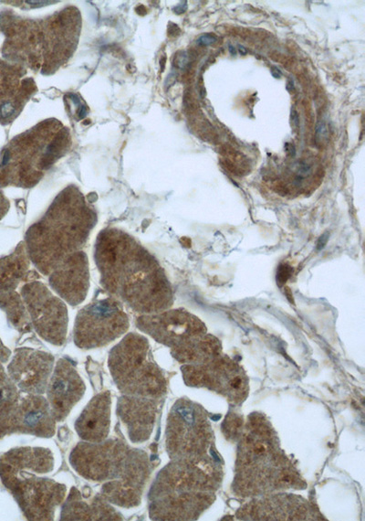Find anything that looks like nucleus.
Segmentation results:
<instances>
[{
    "instance_id": "f257e3e1",
    "label": "nucleus",
    "mask_w": 365,
    "mask_h": 521,
    "mask_svg": "<svg viewBox=\"0 0 365 521\" xmlns=\"http://www.w3.org/2000/svg\"><path fill=\"white\" fill-rule=\"evenodd\" d=\"M94 260L102 288L132 311L151 314L172 304V287L159 261L127 232L102 229L95 241Z\"/></svg>"
},
{
    "instance_id": "f03ea898",
    "label": "nucleus",
    "mask_w": 365,
    "mask_h": 521,
    "mask_svg": "<svg viewBox=\"0 0 365 521\" xmlns=\"http://www.w3.org/2000/svg\"><path fill=\"white\" fill-rule=\"evenodd\" d=\"M69 463L83 478L103 483L99 494L123 508L139 505L151 474L146 452L120 439L80 441L71 451Z\"/></svg>"
},
{
    "instance_id": "7ed1b4c3",
    "label": "nucleus",
    "mask_w": 365,
    "mask_h": 521,
    "mask_svg": "<svg viewBox=\"0 0 365 521\" xmlns=\"http://www.w3.org/2000/svg\"><path fill=\"white\" fill-rule=\"evenodd\" d=\"M97 221V212L80 191L68 186L27 229L24 242L30 261L48 276L68 256L81 250Z\"/></svg>"
},
{
    "instance_id": "20e7f679",
    "label": "nucleus",
    "mask_w": 365,
    "mask_h": 521,
    "mask_svg": "<svg viewBox=\"0 0 365 521\" xmlns=\"http://www.w3.org/2000/svg\"><path fill=\"white\" fill-rule=\"evenodd\" d=\"M233 491L256 497L285 489H304L306 483L280 449L277 435L261 414L252 413L239 438Z\"/></svg>"
},
{
    "instance_id": "39448f33",
    "label": "nucleus",
    "mask_w": 365,
    "mask_h": 521,
    "mask_svg": "<svg viewBox=\"0 0 365 521\" xmlns=\"http://www.w3.org/2000/svg\"><path fill=\"white\" fill-rule=\"evenodd\" d=\"M223 472L208 454L173 459L156 475L148 493L152 520H195L215 499Z\"/></svg>"
},
{
    "instance_id": "423d86ee",
    "label": "nucleus",
    "mask_w": 365,
    "mask_h": 521,
    "mask_svg": "<svg viewBox=\"0 0 365 521\" xmlns=\"http://www.w3.org/2000/svg\"><path fill=\"white\" fill-rule=\"evenodd\" d=\"M108 367L122 394L160 399L166 393V377L151 356L148 339L140 334H127L110 349Z\"/></svg>"
},
{
    "instance_id": "0eeeda50",
    "label": "nucleus",
    "mask_w": 365,
    "mask_h": 521,
    "mask_svg": "<svg viewBox=\"0 0 365 521\" xmlns=\"http://www.w3.org/2000/svg\"><path fill=\"white\" fill-rule=\"evenodd\" d=\"M213 441V430L203 408L188 399H177L168 414L165 431L171 460L203 457L212 448Z\"/></svg>"
},
{
    "instance_id": "6e6552de",
    "label": "nucleus",
    "mask_w": 365,
    "mask_h": 521,
    "mask_svg": "<svg viewBox=\"0 0 365 521\" xmlns=\"http://www.w3.org/2000/svg\"><path fill=\"white\" fill-rule=\"evenodd\" d=\"M0 478L28 520H53L56 508L64 502L65 484L38 477L33 472L0 463Z\"/></svg>"
},
{
    "instance_id": "1a4fd4ad",
    "label": "nucleus",
    "mask_w": 365,
    "mask_h": 521,
    "mask_svg": "<svg viewBox=\"0 0 365 521\" xmlns=\"http://www.w3.org/2000/svg\"><path fill=\"white\" fill-rule=\"evenodd\" d=\"M129 327L121 302L112 296L96 299L77 314L73 340L80 349L102 347L124 335Z\"/></svg>"
},
{
    "instance_id": "9d476101",
    "label": "nucleus",
    "mask_w": 365,
    "mask_h": 521,
    "mask_svg": "<svg viewBox=\"0 0 365 521\" xmlns=\"http://www.w3.org/2000/svg\"><path fill=\"white\" fill-rule=\"evenodd\" d=\"M181 369L187 386L206 388L233 404L242 403L248 395V377L243 368L226 356L220 354L201 364L182 365Z\"/></svg>"
},
{
    "instance_id": "9b49d317",
    "label": "nucleus",
    "mask_w": 365,
    "mask_h": 521,
    "mask_svg": "<svg viewBox=\"0 0 365 521\" xmlns=\"http://www.w3.org/2000/svg\"><path fill=\"white\" fill-rule=\"evenodd\" d=\"M32 326L45 341L62 346L67 338L68 315L63 300L41 282L30 281L20 290Z\"/></svg>"
},
{
    "instance_id": "f8f14e48",
    "label": "nucleus",
    "mask_w": 365,
    "mask_h": 521,
    "mask_svg": "<svg viewBox=\"0 0 365 521\" xmlns=\"http://www.w3.org/2000/svg\"><path fill=\"white\" fill-rule=\"evenodd\" d=\"M135 324L139 330L170 347L172 356L194 337L205 334L204 324L183 309L141 314L136 318Z\"/></svg>"
},
{
    "instance_id": "ddd939ff",
    "label": "nucleus",
    "mask_w": 365,
    "mask_h": 521,
    "mask_svg": "<svg viewBox=\"0 0 365 521\" xmlns=\"http://www.w3.org/2000/svg\"><path fill=\"white\" fill-rule=\"evenodd\" d=\"M242 520H318L321 516L305 498L291 494H267L253 497L241 506Z\"/></svg>"
},
{
    "instance_id": "4468645a",
    "label": "nucleus",
    "mask_w": 365,
    "mask_h": 521,
    "mask_svg": "<svg viewBox=\"0 0 365 521\" xmlns=\"http://www.w3.org/2000/svg\"><path fill=\"white\" fill-rule=\"evenodd\" d=\"M54 361L48 352L17 348L7 366V374L20 391L42 395L47 389Z\"/></svg>"
},
{
    "instance_id": "2eb2a0df",
    "label": "nucleus",
    "mask_w": 365,
    "mask_h": 521,
    "mask_svg": "<svg viewBox=\"0 0 365 521\" xmlns=\"http://www.w3.org/2000/svg\"><path fill=\"white\" fill-rule=\"evenodd\" d=\"M46 390L52 415L56 421H61L81 399L86 386L73 364L67 358H60Z\"/></svg>"
},
{
    "instance_id": "dca6fc26",
    "label": "nucleus",
    "mask_w": 365,
    "mask_h": 521,
    "mask_svg": "<svg viewBox=\"0 0 365 521\" xmlns=\"http://www.w3.org/2000/svg\"><path fill=\"white\" fill-rule=\"evenodd\" d=\"M48 283L58 296L72 306L81 303L89 288V260L85 251L68 256L49 274Z\"/></svg>"
},
{
    "instance_id": "f3484780",
    "label": "nucleus",
    "mask_w": 365,
    "mask_h": 521,
    "mask_svg": "<svg viewBox=\"0 0 365 521\" xmlns=\"http://www.w3.org/2000/svg\"><path fill=\"white\" fill-rule=\"evenodd\" d=\"M157 410L158 399L125 394L119 398L116 409L133 443H141L150 439Z\"/></svg>"
},
{
    "instance_id": "a211bd4d",
    "label": "nucleus",
    "mask_w": 365,
    "mask_h": 521,
    "mask_svg": "<svg viewBox=\"0 0 365 521\" xmlns=\"http://www.w3.org/2000/svg\"><path fill=\"white\" fill-rule=\"evenodd\" d=\"M56 420L49 403L40 394L20 396L14 419L12 433L29 434L40 438L54 435Z\"/></svg>"
},
{
    "instance_id": "6ab92c4d",
    "label": "nucleus",
    "mask_w": 365,
    "mask_h": 521,
    "mask_svg": "<svg viewBox=\"0 0 365 521\" xmlns=\"http://www.w3.org/2000/svg\"><path fill=\"white\" fill-rule=\"evenodd\" d=\"M110 391L95 395L75 421V430L79 438L89 442L106 440L110 433Z\"/></svg>"
},
{
    "instance_id": "aec40b11",
    "label": "nucleus",
    "mask_w": 365,
    "mask_h": 521,
    "mask_svg": "<svg viewBox=\"0 0 365 521\" xmlns=\"http://www.w3.org/2000/svg\"><path fill=\"white\" fill-rule=\"evenodd\" d=\"M122 519V515L100 494L85 499V495L76 487L71 488L62 505L60 513V520L65 521H117Z\"/></svg>"
},
{
    "instance_id": "412c9836",
    "label": "nucleus",
    "mask_w": 365,
    "mask_h": 521,
    "mask_svg": "<svg viewBox=\"0 0 365 521\" xmlns=\"http://www.w3.org/2000/svg\"><path fill=\"white\" fill-rule=\"evenodd\" d=\"M0 463L18 470H27L36 474L49 473L54 468V456L43 447H17L0 457Z\"/></svg>"
},
{
    "instance_id": "4be33fe9",
    "label": "nucleus",
    "mask_w": 365,
    "mask_h": 521,
    "mask_svg": "<svg viewBox=\"0 0 365 521\" xmlns=\"http://www.w3.org/2000/svg\"><path fill=\"white\" fill-rule=\"evenodd\" d=\"M29 266L26 244L21 241L12 253L0 258V292L16 291L21 282H26L34 273L29 271Z\"/></svg>"
},
{
    "instance_id": "5701e85b",
    "label": "nucleus",
    "mask_w": 365,
    "mask_h": 521,
    "mask_svg": "<svg viewBox=\"0 0 365 521\" xmlns=\"http://www.w3.org/2000/svg\"><path fill=\"white\" fill-rule=\"evenodd\" d=\"M23 89L19 90L16 69L0 62V122H10L20 106Z\"/></svg>"
},
{
    "instance_id": "b1692460",
    "label": "nucleus",
    "mask_w": 365,
    "mask_h": 521,
    "mask_svg": "<svg viewBox=\"0 0 365 521\" xmlns=\"http://www.w3.org/2000/svg\"><path fill=\"white\" fill-rule=\"evenodd\" d=\"M19 399L17 387L5 371L0 361V439L12 434Z\"/></svg>"
},
{
    "instance_id": "393cba45",
    "label": "nucleus",
    "mask_w": 365,
    "mask_h": 521,
    "mask_svg": "<svg viewBox=\"0 0 365 521\" xmlns=\"http://www.w3.org/2000/svg\"><path fill=\"white\" fill-rule=\"evenodd\" d=\"M0 308L11 325L20 333H28L32 324L21 295L16 291L0 292Z\"/></svg>"
},
{
    "instance_id": "a878e982",
    "label": "nucleus",
    "mask_w": 365,
    "mask_h": 521,
    "mask_svg": "<svg viewBox=\"0 0 365 521\" xmlns=\"http://www.w3.org/2000/svg\"><path fill=\"white\" fill-rule=\"evenodd\" d=\"M222 427L226 439L238 441L244 430L243 419L235 413H229Z\"/></svg>"
},
{
    "instance_id": "bb28decb",
    "label": "nucleus",
    "mask_w": 365,
    "mask_h": 521,
    "mask_svg": "<svg viewBox=\"0 0 365 521\" xmlns=\"http://www.w3.org/2000/svg\"><path fill=\"white\" fill-rule=\"evenodd\" d=\"M328 138V128L324 121H318L315 128V142L321 145Z\"/></svg>"
},
{
    "instance_id": "cd10ccee",
    "label": "nucleus",
    "mask_w": 365,
    "mask_h": 521,
    "mask_svg": "<svg viewBox=\"0 0 365 521\" xmlns=\"http://www.w3.org/2000/svg\"><path fill=\"white\" fill-rule=\"evenodd\" d=\"M217 41V37L213 33H206L200 36L197 40L196 44L201 47H207L210 46Z\"/></svg>"
},
{
    "instance_id": "c85d7f7f",
    "label": "nucleus",
    "mask_w": 365,
    "mask_h": 521,
    "mask_svg": "<svg viewBox=\"0 0 365 521\" xmlns=\"http://www.w3.org/2000/svg\"><path fill=\"white\" fill-rule=\"evenodd\" d=\"M188 64H189V56L185 51H181L175 56L173 65L176 68L183 69L187 67Z\"/></svg>"
},
{
    "instance_id": "c756f323",
    "label": "nucleus",
    "mask_w": 365,
    "mask_h": 521,
    "mask_svg": "<svg viewBox=\"0 0 365 521\" xmlns=\"http://www.w3.org/2000/svg\"><path fill=\"white\" fill-rule=\"evenodd\" d=\"M291 271H292L291 267H289L286 264L280 265L278 268L277 274H276V281L280 284L284 283L287 280V278L290 276Z\"/></svg>"
},
{
    "instance_id": "7c9ffc66",
    "label": "nucleus",
    "mask_w": 365,
    "mask_h": 521,
    "mask_svg": "<svg viewBox=\"0 0 365 521\" xmlns=\"http://www.w3.org/2000/svg\"><path fill=\"white\" fill-rule=\"evenodd\" d=\"M9 201L0 190V220L5 216L9 209Z\"/></svg>"
},
{
    "instance_id": "2f4dec72",
    "label": "nucleus",
    "mask_w": 365,
    "mask_h": 521,
    "mask_svg": "<svg viewBox=\"0 0 365 521\" xmlns=\"http://www.w3.org/2000/svg\"><path fill=\"white\" fill-rule=\"evenodd\" d=\"M11 355L10 350L3 344L0 339V361L6 362Z\"/></svg>"
},
{
    "instance_id": "473e14b6",
    "label": "nucleus",
    "mask_w": 365,
    "mask_h": 521,
    "mask_svg": "<svg viewBox=\"0 0 365 521\" xmlns=\"http://www.w3.org/2000/svg\"><path fill=\"white\" fill-rule=\"evenodd\" d=\"M290 121H291V124L294 128H297L299 125V116L297 112L293 108L291 109V113H290Z\"/></svg>"
},
{
    "instance_id": "72a5a7b5",
    "label": "nucleus",
    "mask_w": 365,
    "mask_h": 521,
    "mask_svg": "<svg viewBox=\"0 0 365 521\" xmlns=\"http://www.w3.org/2000/svg\"><path fill=\"white\" fill-rule=\"evenodd\" d=\"M186 4H187V2L184 1V2H183V5H182V4L178 5H176V6L173 8V11H174L176 14H182V13H184V12L186 11V9H187V5H186Z\"/></svg>"
},
{
    "instance_id": "f704fd0d",
    "label": "nucleus",
    "mask_w": 365,
    "mask_h": 521,
    "mask_svg": "<svg viewBox=\"0 0 365 521\" xmlns=\"http://www.w3.org/2000/svg\"><path fill=\"white\" fill-rule=\"evenodd\" d=\"M271 74L274 78L278 79L281 76V71L276 67H272Z\"/></svg>"
},
{
    "instance_id": "c9c22d12",
    "label": "nucleus",
    "mask_w": 365,
    "mask_h": 521,
    "mask_svg": "<svg viewBox=\"0 0 365 521\" xmlns=\"http://www.w3.org/2000/svg\"><path fill=\"white\" fill-rule=\"evenodd\" d=\"M180 32V29L177 25L172 24V27H169V34L171 35H177Z\"/></svg>"
},
{
    "instance_id": "e433bc0d",
    "label": "nucleus",
    "mask_w": 365,
    "mask_h": 521,
    "mask_svg": "<svg viewBox=\"0 0 365 521\" xmlns=\"http://www.w3.org/2000/svg\"><path fill=\"white\" fill-rule=\"evenodd\" d=\"M326 240H327V239H325L324 236H322L318 240V247L322 248L324 246Z\"/></svg>"
},
{
    "instance_id": "4c0bfd02",
    "label": "nucleus",
    "mask_w": 365,
    "mask_h": 521,
    "mask_svg": "<svg viewBox=\"0 0 365 521\" xmlns=\"http://www.w3.org/2000/svg\"><path fill=\"white\" fill-rule=\"evenodd\" d=\"M289 87H291L290 89L292 91V90L294 89V86H293V81L291 80H287V90H289Z\"/></svg>"
},
{
    "instance_id": "58836bf2",
    "label": "nucleus",
    "mask_w": 365,
    "mask_h": 521,
    "mask_svg": "<svg viewBox=\"0 0 365 521\" xmlns=\"http://www.w3.org/2000/svg\"><path fill=\"white\" fill-rule=\"evenodd\" d=\"M239 52H240L242 55H245V54L247 53V50H246V48H245V47L239 45Z\"/></svg>"
},
{
    "instance_id": "ea45409f",
    "label": "nucleus",
    "mask_w": 365,
    "mask_h": 521,
    "mask_svg": "<svg viewBox=\"0 0 365 521\" xmlns=\"http://www.w3.org/2000/svg\"><path fill=\"white\" fill-rule=\"evenodd\" d=\"M228 49H229V52H230L232 55H235V53H236V52H235V48H234L232 45H229V48H228Z\"/></svg>"
}]
</instances>
